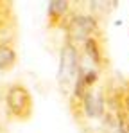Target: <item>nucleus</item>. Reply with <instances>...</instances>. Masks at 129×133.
Wrapping results in <instances>:
<instances>
[{
    "label": "nucleus",
    "instance_id": "nucleus-1",
    "mask_svg": "<svg viewBox=\"0 0 129 133\" xmlns=\"http://www.w3.org/2000/svg\"><path fill=\"white\" fill-rule=\"evenodd\" d=\"M101 20L97 16H93L91 13H72L70 20L64 27L66 32V42L77 45L84 43L88 38L93 36H102L101 34Z\"/></svg>",
    "mask_w": 129,
    "mask_h": 133
},
{
    "label": "nucleus",
    "instance_id": "nucleus-2",
    "mask_svg": "<svg viewBox=\"0 0 129 133\" xmlns=\"http://www.w3.org/2000/svg\"><path fill=\"white\" fill-rule=\"evenodd\" d=\"M79 68H81V56L77 45L64 42L59 54V70H58V83L63 95H68V90L74 88Z\"/></svg>",
    "mask_w": 129,
    "mask_h": 133
},
{
    "label": "nucleus",
    "instance_id": "nucleus-3",
    "mask_svg": "<svg viewBox=\"0 0 129 133\" xmlns=\"http://www.w3.org/2000/svg\"><path fill=\"white\" fill-rule=\"evenodd\" d=\"M5 106L13 121H20V122L29 121L34 110V101H32L31 90L22 83L11 85L5 92Z\"/></svg>",
    "mask_w": 129,
    "mask_h": 133
},
{
    "label": "nucleus",
    "instance_id": "nucleus-4",
    "mask_svg": "<svg viewBox=\"0 0 129 133\" xmlns=\"http://www.w3.org/2000/svg\"><path fill=\"white\" fill-rule=\"evenodd\" d=\"M106 95L102 90L95 92V90H88L83 101V115L88 119H102L106 115Z\"/></svg>",
    "mask_w": 129,
    "mask_h": 133
},
{
    "label": "nucleus",
    "instance_id": "nucleus-5",
    "mask_svg": "<svg viewBox=\"0 0 129 133\" xmlns=\"http://www.w3.org/2000/svg\"><path fill=\"white\" fill-rule=\"evenodd\" d=\"M72 2L66 0H54L47 5V18L50 27H66L72 16Z\"/></svg>",
    "mask_w": 129,
    "mask_h": 133
},
{
    "label": "nucleus",
    "instance_id": "nucleus-6",
    "mask_svg": "<svg viewBox=\"0 0 129 133\" xmlns=\"http://www.w3.org/2000/svg\"><path fill=\"white\" fill-rule=\"evenodd\" d=\"M83 50L88 56V59L97 65L99 68L108 65V58H106V50H104V43H102V36H93L88 38L83 43Z\"/></svg>",
    "mask_w": 129,
    "mask_h": 133
},
{
    "label": "nucleus",
    "instance_id": "nucleus-7",
    "mask_svg": "<svg viewBox=\"0 0 129 133\" xmlns=\"http://www.w3.org/2000/svg\"><path fill=\"white\" fill-rule=\"evenodd\" d=\"M18 61L15 45H0V70H11Z\"/></svg>",
    "mask_w": 129,
    "mask_h": 133
},
{
    "label": "nucleus",
    "instance_id": "nucleus-8",
    "mask_svg": "<svg viewBox=\"0 0 129 133\" xmlns=\"http://www.w3.org/2000/svg\"><path fill=\"white\" fill-rule=\"evenodd\" d=\"M88 5H90V9H91V15L99 18V16L108 15L113 7H117L118 2H90ZM99 20H101V18H99Z\"/></svg>",
    "mask_w": 129,
    "mask_h": 133
},
{
    "label": "nucleus",
    "instance_id": "nucleus-9",
    "mask_svg": "<svg viewBox=\"0 0 129 133\" xmlns=\"http://www.w3.org/2000/svg\"><path fill=\"white\" fill-rule=\"evenodd\" d=\"M117 131L118 133H129V113L126 111L124 104L117 110Z\"/></svg>",
    "mask_w": 129,
    "mask_h": 133
},
{
    "label": "nucleus",
    "instance_id": "nucleus-10",
    "mask_svg": "<svg viewBox=\"0 0 129 133\" xmlns=\"http://www.w3.org/2000/svg\"><path fill=\"white\" fill-rule=\"evenodd\" d=\"M99 81V72L95 68H86L84 70V83L88 88H91L95 83Z\"/></svg>",
    "mask_w": 129,
    "mask_h": 133
},
{
    "label": "nucleus",
    "instance_id": "nucleus-11",
    "mask_svg": "<svg viewBox=\"0 0 129 133\" xmlns=\"http://www.w3.org/2000/svg\"><path fill=\"white\" fill-rule=\"evenodd\" d=\"M124 108L129 113V81H126L124 85Z\"/></svg>",
    "mask_w": 129,
    "mask_h": 133
}]
</instances>
